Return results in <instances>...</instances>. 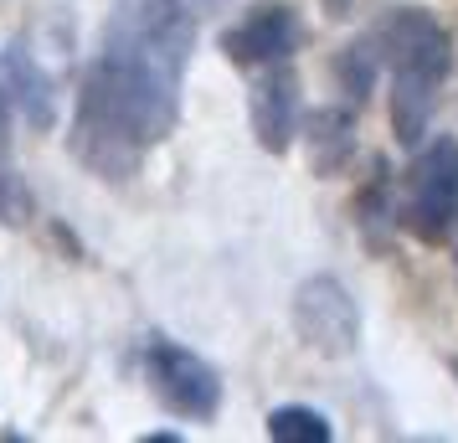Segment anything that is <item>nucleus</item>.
<instances>
[{
  "label": "nucleus",
  "instance_id": "1",
  "mask_svg": "<svg viewBox=\"0 0 458 443\" xmlns=\"http://www.w3.org/2000/svg\"><path fill=\"white\" fill-rule=\"evenodd\" d=\"M196 16L175 0H119L72 108V155L104 181H129L181 119Z\"/></svg>",
  "mask_w": 458,
  "mask_h": 443
},
{
  "label": "nucleus",
  "instance_id": "2",
  "mask_svg": "<svg viewBox=\"0 0 458 443\" xmlns=\"http://www.w3.org/2000/svg\"><path fill=\"white\" fill-rule=\"evenodd\" d=\"M376 52L392 72V134L402 145H422L437 93L454 72V37L428 5H396L376 26Z\"/></svg>",
  "mask_w": 458,
  "mask_h": 443
},
{
  "label": "nucleus",
  "instance_id": "3",
  "mask_svg": "<svg viewBox=\"0 0 458 443\" xmlns=\"http://www.w3.org/2000/svg\"><path fill=\"white\" fill-rule=\"evenodd\" d=\"M396 227L412 233L428 248H448L458 237V140L433 134L417 145L412 166L402 175V201H396Z\"/></svg>",
  "mask_w": 458,
  "mask_h": 443
},
{
  "label": "nucleus",
  "instance_id": "4",
  "mask_svg": "<svg viewBox=\"0 0 458 443\" xmlns=\"http://www.w3.org/2000/svg\"><path fill=\"white\" fill-rule=\"evenodd\" d=\"M289 319H293V336L325 361L351 356L355 345H360V304H355V294L335 274L304 278V284L293 289Z\"/></svg>",
  "mask_w": 458,
  "mask_h": 443
},
{
  "label": "nucleus",
  "instance_id": "5",
  "mask_svg": "<svg viewBox=\"0 0 458 443\" xmlns=\"http://www.w3.org/2000/svg\"><path fill=\"white\" fill-rule=\"evenodd\" d=\"M145 371H149V392L160 397V407H170L175 418L207 422L222 407V377L207 356H196L191 345L170 336H155L145 345Z\"/></svg>",
  "mask_w": 458,
  "mask_h": 443
},
{
  "label": "nucleus",
  "instance_id": "6",
  "mask_svg": "<svg viewBox=\"0 0 458 443\" xmlns=\"http://www.w3.org/2000/svg\"><path fill=\"white\" fill-rule=\"evenodd\" d=\"M304 42V21L299 11L284 5V0H263L242 11V21H232L222 31V57L242 72H258V67H273V63H289L293 52Z\"/></svg>",
  "mask_w": 458,
  "mask_h": 443
},
{
  "label": "nucleus",
  "instance_id": "7",
  "mask_svg": "<svg viewBox=\"0 0 458 443\" xmlns=\"http://www.w3.org/2000/svg\"><path fill=\"white\" fill-rule=\"evenodd\" d=\"M248 119L252 134L268 155H284L299 134V119H304V98H299V78H293L289 63H273L252 72V93H248Z\"/></svg>",
  "mask_w": 458,
  "mask_h": 443
},
{
  "label": "nucleus",
  "instance_id": "8",
  "mask_svg": "<svg viewBox=\"0 0 458 443\" xmlns=\"http://www.w3.org/2000/svg\"><path fill=\"white\" fill-rule=\"evenodd\" d=\"M0 78H5V88H11V98L21 104L26 124H37V129L57 124V83H52V72H47L21 42L0 52Z\"/></svg>",
  "mask_w": 458,
  "mask_h": 443
},
{
  "label": "nucleus",
  "instance_id": "9",
  "mask_svg": "<svg viewBox=\"0 0 458 443\" xmlns=\"http://www.w3.org/2000/svg\"><path fill=\"white\" fill-rule=\"evenodd\" d=\"M314 170H340L345 155L355 149V108H325L310 119Z\"/></svg>",
  "mask_w": 458,
  "mask_h": 443
},
{
  "label": "nucleus",
  "instance_id": "10",
  "mask_svg": "<svg viewBox=\"0 0 458 443\" xmlns=\"http://www.w3.org/2000/svg\"><path fill=\"white\" fill-rule=\"evenodd\" d=\"M268 439H278V443H330L335 428L319 407L289 402V407H273L268 413Z\"/></svg>",
  "mask_w": 458,
  "mask_h": 443
},
{
  "label": "nucleus",
  "instance_id": "11",
  "mask_svg": "<svg viewBox=\"0 0 458 443\" xmlns=\"http://www.w3.org/2000/svg\"><path fill=\"white\" fill-rule=\"evenodd\" d=\"M381 72V52H376V37L371 42H351L335 63V78H340V93L351 98V108H360V98H371V83Z\"/></svg>",
  "mask_w": 458,
  "mask_h": 443
},
{
  "label": "nucleus",
  "instance_id": "12",
  "mask_svg": "<svg viewBox=\"0 0 458 443\" xmlns=\"http://www.w3.org/2000/svg\"><path fill=\"white\" fill-rule=\"evenodd\" d=\"M175 5H181V11H191L196 21H207V16H216V11H227L232 0H175Z\"/></svg>",
  "mask_w": 458,
  "mask_h": 443
},
{
  "label": "nucleus",
  "instance_id": "13",
  "mask_svg": "<svg viewBox=\"0 0 458 443\" xmlns=\"http://www.w3.org/2000/svg\"><path fill=\"white\" fill-rule=\"evenodd\" d=\"M5 124H11V88L0 78V149H5Z\"/></svg>",
  "mask_w": 458,
  "mask_h": 443
},
{
  "label": "nucleus",
  "instance_id": "14",
  "mask_svg": "<svg viewBox=\"0 0 458 443\" xmlns=\"http://www.w3.org/2000/svg\"><path fill=\"white\" fill-rule=\"evenodd\" d=\"M355 5H360V0H325V11H330V16H351Z\"/></svg>",
  "mask_w": 458,
  "mask_h": 443
},
{
  "label": "nucleus",
  "instance_id": "15",
  "mask_svg": "<svg viewBox=\"0 0 458 443\" xmlns=\"http://www.w3.org/2000/svg\"><path fill=\"white\" fill-rule=\"evenodd\" d=\"M454 377H458V361H454Z\"/></svg>",
  "mask_w": 458,
  "mask_h": 443
}]
</instances>
